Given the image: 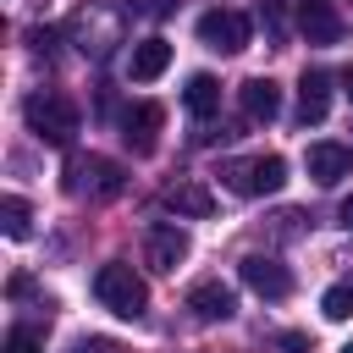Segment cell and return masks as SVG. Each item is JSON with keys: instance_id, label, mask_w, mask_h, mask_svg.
Returning a JSON list of instances; mask_svg holds the SVG:
<instances>
[{"instance_id": "6da1fadb", "label": "cell", "mask_w": 353, "mask_h": 353, "mask_svg": "<svg viewBox=\"0 0 353 353\" xmlns=\"http://www.w3.org/2000/svg\"><path fill=\"white\" fill-rule=\"evenodd\" d=\"M22 116H28V127H33L50 149H66V143L77 138V105H72L61 88H33L28 105H22Z\"/></svg>"}, {"instance_id": "7a4b0ae2", "label": "cell", "mask_w": 353, "mask_h": 353, "mask_svg": "<svg viewBox=\"0 0 353 353\" xmlns=\"http://www.w3.org/2000/svg\"><path fill=\"white\" fill-rule=\"evenodd\" d=\"M94 298H99L110 314H121V320H138V314L149 309V287H143V276H138L132 265H121V259H110V265L94 270Z\"/></svg>"}, {"instance_id": "3957f363", "label": "cell", "mask_w": 353, "mask_h": 353, "mask_svg": "<svg viewBox=\"0 0 353 353\" xmlns=\"http://www.w3.org/2000/svg\"><path fill=\"white\" fill-rule=\"evenodd\" d=\"M287 182V160L281 154H243V160H226L221 165V188L237 193V199H265Z\"/></svg>"}, {"instance_id": "277c9868", "label": "cell", "mask_w": 353, "mask_h": 353, "mask_svg": "<svg viewBox=\"0 0 353 353\" xmlns=\"http://www.w3.org/2000/svg\"><path fill=\"white\" fill-rule=\"evenodd\" d=\"M127 188L121 165L105 160V154H88V160H72L66 165V193H88V199H116Z\"/></svg>"}, {"instance_id": "5b68a950", "label": "cell", "mask_w": 353, "mask_h": 353, "mask_svg": "<svg viewBox=\"0 0 353 353\" xmlns=\"http://www.w3.org/2000/svg\"><path fill=\"white\" fill-rule=\"evenodd\" d=\"M199 44H204V50H221V55L248 50V17H243V11H232V6L204 11V17H199Z\"/></svg>"}, {"instance_id": "8992f818", "label": "cell", "mask_w": 353, "mask_h": 353, "mask_svg": "<svg viewBox=\"0 0 353 353\" xmlns=\"http://www.w3.org/2000/svg\"><path fill=\"white\" fill-rule=\"evenodd\" d=\"M188 254H193V237H188L176 221H154V226L143 232V259H149L154 270H176Z\"/></svg>"}, {"instance_id": "52a82bcc", "label": "cell", "mask_w": 353, "mask_h": 353, "mask_svg": "<svg viewBox=\"0 0 353 353\" xmlns=\"http://www.w3.org/2000/svg\"><path fill=\"white\" fill-rule=\"evenodd\" d=\"M72 39H77V50H83V55L105 61V55H110V44H121V22H116V11H77Z\"/></svg>"}, {"instance_id": "ba28073f", "label": "cell", "mask_w": 353, "mask_h": 353, "mask_svg": "<svg viewBox=\"0 0 353 353\" xmlns=\"http://www.w3.org/2000/svg\"><path fill=\"white\" fill-rule=\"evenodd\" d=\"M160 121H165V110H160L154 99H132V105L121 110V138L132 143V154H149V149H154Z\"/></svg>"}, {"instance_id": "9c48e42d", "label": "cell", "mask_w": 353, "mask_h": 353, "mask_svg": "<svg viewBox=\"0 0 353 353\" xmlns=\"http://www.w3.org/2000/svg\"><path fill=\"white\" fill-rule=\"evenodd\" d=\"M303 165H309V176H314L320 188H331V182L353 176V149H347V143L320 138V143H309V149H303Z\"/></svg>"}, {"instance_id": "30bf717a", "label": "cell", "mask_w": 353, "mask_h": 353, "mask_svg": "<svg viewBox=\"0 0 353 353\" xmlns=\"http://www.w3.org/2000/svg\"><path fill=\"white\" fill-rule=\"evenodd\" d=\"M298 33L309 44H336L342 39V11L331 0H298Z\"/></svg>"}, {"instance_id": "8fae6325", "label": "cell", "mask_w": 353, "mask_h": 353, "mask_svg": "<svg viewBox=\"0 0 353 353\" xmlns=\"http://www.w3.org/2000/svg\"><path fill=\"white\" fill-rule=\"evenodd\" d=\"M243 281L259 292V298H287L292 292V270L281 259H265V254H248L243 259Z\"/></svg>"}, {"instance_id": "7c38bea8", "label": "cell", "mask_w": 353, "mask_h": 353, "mask_svg": "<svg viewBox=\"0 0 353 353\" xmlns=\"http://www.w3.org/2000/svg\"><path fill=\"white\" fill-rule=\"evenodd\" d=\"M331 72H303L298 77V121L303 127H314V121H325V110H331Z\"/></svg>"}, {"instance_id": "4fadbf2b", "label": "cell", "mask_w": 353, "mask_h": 353, "mask_svg": "<svg viewBox=\"0 0 353 353\" xmlns=\"http://www.w3.org/2000/svg\"><path fill=\"white\" fill-rule=\"evenodd\" d=\"M188 309H193L199 320H232V314H237V292H232L226 281H199V287L188 292Z\"/></svg>"}, {"instance_id": "5bb4252c", "label": "cell", "mask_w": 353, "mask_h": 353, "mask_svg": "<svg viewBox=\"0 0 353 353\" xmlns=\"http://www.w3.org/2000/svg\"><path fill=\"white\" fill-rule=\"evenodd\" d=\"M237 99H243V116H248V121H276V116H281V88H276L270 77H248V83L237 88Z\"/></svg>"}, {"instance_id": "9a60e30c", "label": "cell", "mask_w": 353, "mask_h": 353, "mask_svg": "<svg viewBox=\"0 0 353 353\" xmlns=\"http://www.w3.org/2000/svg\"><path fill=\"white\" fill-rule=\"evenodd\" d=\"M165 66H171V44H165V39H138V44H132V55H127L132 83H154Z\"/></svg>"}, {"instance_id": "2e32d148", "label": "cell", "mask_w": 353, "mask_h": 353, "mask_svg": "<svg viewBox=\"0 0 353 353\" xmlns=\"http://www.w3.org/2000/svg\"><path fill=\"white\" fill-rule=\"evenodd\" d=\"M182 105H188V116L210 121V116L221 110V83H215L210 72H193V77H188V88H182Z\"/></svg>"}, {"instance_id": "e0dca14e", "label": "cell", "mask_w": 353, "mask_h": 353, "mask_svg": "<svg viewBox=\"0 0 353 353\" xmlns=\"http://www.w3.org/2000/svg\"><path fill=\"white\" fill-rule=\"evenodd\" d=\"M165 204H171L176 215H210V210H215L210 188H199V182H176V188H165Z\"/></svg>"}, {"instance_id": "ac0fdd59", "label": "cell", "mask_w": 353, "mask_h": 353, "mask_svg": "<svg viewBox=\"0 0 353 353\" xmlns=\"http://www.w3.org/2000/svg\"><path fill=\"white\" fill-rule=\"evenodd\" d=\"M320 314H325V320H353V276H342V281H331V287H325Z\"/></svg>"}, {"instance_id": "d6986e66", "label": "cell", "mask_w": 353, "mask_h": 353, "mask_svg": "<svg viewBox=\"0 0 353 353\" xmlns=\"http://www.w3.org/2000/svg\"><path fill=\"white\" fill-rule=\"evenodd\" d=\"M0 226H6V237H28V226H33V210H28V199L6 193V199H0Z\"/></svg>"}, {"instance_id": "ffe728a7", "label": "cell", "mask_w": 353, "mask_h": 353, "mask_svg": "<svg viewBox=\"0 0 353 353\" xmlns=\"http://www.w3.org/2000/svg\"><path fill=\"white\" fill-rule=\"evenodd\" d=\"M6 353H39V331H33V325H11Z\"/></svg>"}, {"instance_id": "44dd1931", "label": "cell", "mask_w": 353, "mask_h": 353, "mask_svg": "<svg viewBox=\"0 0 353 353\" xmlns=\"http://www.w3.org/2000/svg\"><path fill=\"white\" fill-rule=\"evenodd\" d=\"M171 6H176V0H121V11L149 17V22H154V17H171Z\"/></svg>"}, {"instance_id": "7402d4cb", "label": "cell", "mask_w": 353, "mask_h": 353, "mask_svg": "<svg viewBox=\"0 0 353 353\" xmlns=\"http://www.w3.org/2000/svg\"><path fill=\"white\" fill-rule=\"evenodd\" d=\"M72 353H121V347H116L110 336H83V342H77Z\"/></svg>"}, {"instance_id": "603a6c76", "label": "cell", "mask_w": 353, "mask_h": 353, "mask_svg": "<svg viewBox=\"0 0 353 353\" xmlns=\"http://www.w3.org/2000/svg\"><path fill=\"white\" fill-rule=\"evenodd\" d=\"M336 83H342V94L353 99V66H342V77H336Z\"/></svg>"}, {"instance_id": "cb8c5ba5", "label": "cell", "mask_w": 353, "mask_h": 353, "mask_svg": "<svg viewBox=\"0 0 353 353\" xmlns=\"http://www.w3.org/2000/svg\"><path fill=\"white\" fill-rule=\"evenodd\" d=\"M342 226H347V232H353V193H347V199H342Z\"/></svg>"}, {"instance_id": "d4e9b609", "label": "cell", "mask_w": 353, "mask_h": 353, "mask_svg": "<svg viewBox=\"0 0 353 353\" xmlns=\"http://www.w3.org/2000/svg\"><path fill=\"white\" fill-rule=\"evenodd\" d=\"M336 353H353V342H342V347H336Z\"/></svg>"}]
</instances>
